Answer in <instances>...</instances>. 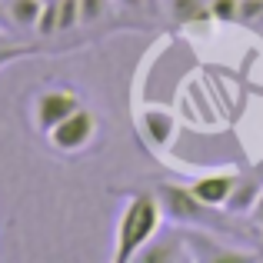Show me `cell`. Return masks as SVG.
Returning <instances> with one entry per match:
<instances>
[{
	"mask_svg": "<svg viewBox=\"0 0 263 263\" xmlns=\"http://www.w3.org/2000/svg\"><path fill=\"white\" fill-rule=\"evenodd\" d=\"M163 220L167 217H163V206L154 190H130L127 203L120 210V220H117V240H114L110 260L114 263L137 260V253L157 237Z\"/></svg>",
	"mask_w": 263,
	"mask_h": 263,
	"instance_id": "6da1fadb",
	"label": "cell"
},
{
	"mask_svg": "<svg viewBox=\"0 0 263 263\" xmlns=\"http://www.w3.org/2000/svg\"><path fill=\"white\" fill-rule=\"evenodd\" d=\"M93 137H97V114L80 103L70 117H64V120L47 134V143H50V150H57V154L73 157V154H80V150H87L90 143H93Z\"/></svg>",
	"mask_w": 263,
	"mask_h": 263,
	"instance_id": "7a4b0ae2",
	"label": "cell"
},
{
	"mask_svg": "<svg viewBox=\"0 0 263 263\" xmlns=\"http://www.w3.org/2000/svg\"><path fill=\"white\" fill-rule=\"evenodd\" d=\"M77 107H80L77 90H70V87H44V90H40V93L30 100L33 127H37V134L47 137L60 120H64V117H70Z\"/></svg>",
	"mask_w": 263,
	"mask_h": 263,
	"instance_id": "3957f363",
	"label": "cell"
},
{
	"mask_svg": "<svg viewBox=\"0 0 263 263\" xmlns=\"http://www.w3.org/2000/svg\"><path fill=\"white\" fill-rule=\"evenodd\" d=\"M157 200L163 206V217L167 220H177V223H203L206 213L213 206L200 203L197 197L190 193V186H177V183H157L154 186Z\"/></svg>",
	"mask_w": 263,
	"mask_h": 263,
	"instance_id": "277c9868",
	"label": "cell"
},
{
	"mask_svg": "<svg viewBox=\"0 0 263 263\" xmlns=\"http://www.w3.org/2000/svg\"><path fill=\"white\" fill-rule=\"evenodd\" d=\"M237 180H240L237 170H210V174L190 180L186 186H190V193L200 200V203H206V206H227V200H230Z\"/></svg>",
	"mask_w": 263,
	"mask_h": 263,
	"instance_id": "5b68a950",
	"label": "cell"
},
{
	"mask_svg": "<svg viewBox=\"0 0 263 263\" xmlns=\"http://www.w3.org/2000/svg\"><path fill=\"white\" fill-rule=\"evenodd\" d=\"M140 263H183L193 260L190 243H186L183 233H167V237H154L140 253H137Z\"/></svg>",
	"mask_w": 263,
	"mask_h": 263,
	"instance_id": "8992f818",
	"label": "cell"
},
{
	"mask_svg": "<svg viewBox=\"0 0 263 263\" xmlns=\"http://www.w3.org/2000/svg\"><path fill=\"white\" fill-rule=\"evenodd\" d=\"M260 193H263V180L257 174H240V180H237V186H233V193H230L223 210L227 213H253Z\"/></svg>",
	"mask_w": 263,
	"mask_h": 263,
	"instance_id": "52a82bcc",
	"label": "cell"
},
{
	"mask_svg": "<svg viewBox=\"0 0 263 263\" xmlns=\"http://www.w3.org/2000/svg\"><path fill=\"white\" fill-rule=\"evenodd\" d=\"M186 243H190L193 260H200V263H206V260H240V257H247L243 250H233V247L213 243L206 233H190V237H186Z\"/></svg>",
	"mask_w": 263,
	"mask_h": 263,
	"instance_id": "ba28073f",
	"label": "cell"
},
{
	"mask_svg": "<svg viewBox=\"0 0 263 263\" xmlns=\"http://www.w3.org/2000/svg\"><path fill=\"white\" fill-rule=\"evenodd\" d=\"M167 13H170V20L180 24V27L213 20L210 17V0H167Z\"/></svg>",
	"mask_w": 263,
	"mask_h": 263,
	"instance_id": "9c48e42d",
	"label": "cell"
},
{
	"mask_svg": "<svg viewBox=\"0 0 263 263\" xmlns=\"http://www.w3.org/2000/svg\"><path fill=\"white\" fill-rule=\"evenodd\" d=\"M143 134H147V140L154 143V147H167L177 134V123H174V117L163 114V110H147V114H143Z\"/></svg>",
	"mask_w": 263,
	"mask_h": 263,
	"instance_id": "30bf717a",
	"label": "cell"
},
{
	"mask_svg": "<svg viewBox=\"0 0 263 263\" xmlns=\"http://www.w3.org/2000/svg\"><path fill=\"white\" fill-rule=\"evenodd\" d=\"M40 10H44V0H7V17L20 30H37Z\"/></svg>",
	"mask_w": 263,
	"mask_h": 263,
	"instance_id": "8fae6325",
	"label": "cell"
},
{
	"mask_svg": "<svg viewBox=\"0 0 263 263\" xmlns=\"http://www.w3.org/2000/svg\"><path fill=\"white\" fill-rule=\"evenodd\" d=\"M37 37H53L60 33V0H44V10H40V20H37Z\"/></svg>",
	"mask_w": 263,
	"mask_h": 263,
	"instance_id": "7c38bea8",
	"label": "cell"
},
{
	"mask_svg": "<svg viewBox=\"0 0 263 263\" xmlns=\"http://www.w3.org/2000/svg\"><path fill=\"white\" fill-rule=\"evenodd\" d=\"M210 17L217 24H240V0H210Z\"/></svg>",
	"mask_w": 263,
	"mask_h": 263,
	"instance_id": "4fadbf2b",
	"label": "cell"
},
{
	"mask_svg": "<svg viewBox=\"0 0 263 263\" xmlns=\"http://www.w3.org/2000/svg\"><path fill=\"white\" fill-rule=\"evenodd\" d=\"M110 4H114V0H80V24H84V27L100 24V20L107 17Z\"/></svg>",
	"mask_w": 263,
	"mask_h": 263,
	"instance_id": "5bb4252c",
	"label": "cell"
},
{
	"mask_svg": "<svg viewBox=\"0 0 263 263\" xmlns=\"http://www.w3.org/2000/svg\"><path fill=\"white\" fill-rule=\"evenodd\" d=\"M73 27H84L80 24V0H60V33L73 30Z\"/></svg>",
	"mask_w": 263,
	"mask_h": 263,
	"instance_id": "9a60e30c",
	"label": "cell"
},
{
	"mask_svg": "<svg viewBox=\"0 0 263 263\" xmlns=\"http://www.w3.org/2000/svg\"><path fill=\"white\" fill-rule=\"evenodd\" d=\"M263 20V0H240V24H260Z\"/></svg>",
	"mask_w": 263,
	"mask_h": 263,
	"instance_id": "2e32d148",
	"label": "cell"
},
{
	"mask_svg": "<svg viewBox=\"0 0 263 263\" xmlns=\"http://www.w3.org/2000/svg\"><path fill=\"white\" fill-rule=\"evenodd\" d=\"M114 4L127 7V10H150V7H147V0H114Z\"/></svg>",
	"mask_w": 263,
	"mask_h": 263,
	"instance_id": "e0dca14e",
	"label": "cell"
},
{
	"mask_svg": "<svg viewBox=\"0 0 263 263\" xmlns=\"http://www.w3.org/2000/svg\"><path fill=\"white\" fill-rule=\"evenodd\" d=\"M253 217H257V223L263 227V193H260V200H257V206H253Z\"/></svg>",
	"mask_w": 263,
	"mask_h": 263,
	"instance_id": "ac0fdd59",
	"label": "cell"
},
{
	"mask_svg": "<svg viewBox=\"0 0 263 263\" xmlns=\"http://www.w3.org/2000/svg\"><path fill=\"white\" fill-rule=\"evenodd\" d=\"M147 7H150V13H157L160 10V0H147Z\"/></svg>",
	"mask_w": 263,
	"mask_h": 263,
	"instance_id": "d6986e66",
	"label": "cell"
},
{
	"mask_svg": "<svg viewBox=\"0 0 263 263\" xmlns=\"http://www.w3.org/2000/svg\"><path fill=\"white\" fill-rule=\"evenodd\" d=\"M4 44H7V40H4V37H0V47H4Z\"/></svg>",
	"mask_w": 263,
	"mask_h": 263,
	"instance_id": "ffe728a7",
	"label": "cell"
}]
</instances>
